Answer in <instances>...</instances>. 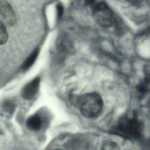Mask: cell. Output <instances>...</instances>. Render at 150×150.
I'll return each instance as SVG.
<instances>
[{"instance_id": "6da1fadb", "label": "cell", "mask_w": 150, "mask_h": 150, "mask_svg": "<svg viewBox=\"0 0 150 150\" xmlns=\"http://www.w3.org/2000/svg\"><path fill=\"white\" fill-rule=\"evenodd\" d=\"M75 104L78 106L82 115L88 118L97 116L102 111L104 106L101 96L95 92L77 96Z\"/></svg>"}, {"instance_id": "7a4b0ae2", "label": "cell", "mask_w": 150, "mask_h": 150, "mask_svg": "<svg viewBox=\"0 0 150 150\" xmlns=\"http://www.w3.org/2000/svg\"><path fill=\"white\" fill-rule=\"evenodd\" d=\"M142 122L136 115L121 118L114 128L115 133L130 139H139L142 134Z\"/></svg>"}, {"instance_id": "3957f363", "label": "cell", "mask_w": 150, "mask_h": 150, "mask_svg": "<svg viewBox=\"0 0 150 150\" xmlns=\"http://www.w3.org/2000/svg\"><path fill=\"white\" fill-rule=\"evenodd\" d=\"M93 18L98 24L104 28L111 27L114 23L112 12L104 1H97L92 6Z\"/></svg>"}, {"instance_id": "277c9868", "label": "cell", "mask_w": 150, "mask_h": 150, "mask_svg": "<svg viewBox=\"0 0 150 150\" xmlns=\"http://www.w3.org/2000/svg\"><path fill=\"white\" fill-rule=\"evenodd\" d=\"M0 16L1 22L5 25L12 26L16 23V18L15 12L7 1H2L0 3Z\"/></svg>"}, {"instance_id": "5b68a950", "label": "cell", "mask_w": 150, "mask_h": 150, "mask_svg": "<svg viewBox=\"0 0 150 150\" xmlns=\"http://www.w3.org/2000/svg\"><path fill=\"white\" fill-rule=\"evenodd\" d=\"M40 83V78L36 77L27 83L22 89L21 96L24 99L30 100L38 93Z\"/></svg>"}, {"instance_id": "8992f818", "label": "cell", "mask_w": 150, "mask_h": 150, "mask_svg": "<svg viewBox=\"0 0 150 150\" xmlns=\"http://www.w3.org/2000/svg\"><path fill=\"white\" fill-rule=\"evenodd\" d=\"M43 125L42 117L38 114L31 115L27 119L26 126L27 128L33 131H38L41 129Z\"/></svg>"}, {"instance_id": "52a82bcc", "label": "cell", "mask_w": 150, "mask_h": 150, "mask_svg": "<svg viewBox=\"0 0 150 150\" xmlns=\"http://www.w3.org/2000/svg\"><path fill=\"white\" fill-rule=\"evenodd\" d=\"M39 53V49L37 48L33 50V52L27 57L21 66V69L24 71H26L33 66L38 58Z\"/></svg>"}, {"instance_id": "ba28073f", "label": "cell", "mask_w": 150, "mask_h": 150, "mask_svg": "<svg viewBox=\"0 0 150 150\" xmlns=\"http://www.w3.org/2000/svg\"><path fill=\"white\" fill-rule=\"evenodd\" d=\"M15 108V103L12 100H5L1 106V112L6 116H10L13 113Z\"/></svg>"}, {"instance_id": "9c48e42d", "label": "cell", "mask_w": 150, "mask_h": 150, "mask_svg": "<svg viewBox=\"0 0 150 150\" xmlns=\"http://www.w3.org/2000/svg\"><path fill=\"white\" fill-rule=\"evenodd\" d=\"M100 150H122L119 145L111 140H107L102 144Z\"/></svg>"}, {"instance_id": "30bf717a", "label": "cell", "mask_w": 150, "mask_h": 150, "mask_svg": "<svg viewBox=\"0 0 150 150\" xmlns=\"http://www.w3.org/2000/svg\"><path fill=\"white\" fill-rule=\"evenodd\" d=\"M8 39V34L5 25L2 22L0 23V42L1 45L5 44Z\"/></svg>"}, {"instance_id": "8fae6325", "label": "cell", "mask_w": 150, "mask_h": 150, "mask_svg": "<svg viewBox=\"0 0 150 150\" xmlns=\"http://www.w3.org/2000/svg\"><path fill=\"white\" fill-rule=\"evenodd\" d=\"M148 86H149V85L145 83L143 81L142 83H140L137 85L136 88H137V90L138 92L143 94L148 92V90H149Z\"/></svg>"}, {"instance_id": "7c38bea8", "label": "cell", "mask_w": 150, "mask_h": 150, "mask_svg": "<svg viewBox=\"0 0 150 150\" xmlns=\"http://www.w3.org/2000/svg\"><path fill=\"white\" fill-rule=\"evenodd\" d=\"M57 15L58 18H60L62 16L63 14V6L60 4H59L57 6Z\"/></svg>"}, {"instance_id": "4fadbf2b", "label": "cell", "mask_w": 150, "mask_h": 150, "mask_svg": "<svg viewBox=\"0 0 150 150\" xmlns=\"http://www.w3.org/2000/svg\"><path fill=\"white\" fill-rule=\"evenodd\" d=\"M85 4L87 6H92L97 2V0H84Z\"/></svg>"}, {"instance_id": "5bb4252c", "label": "cell", "mask_w": 150, "mask_h": 150, "mask_svg": "<svg viewBox=\"0 0 150 150\" xmlns=\"http://www.w3.org/2000/svg\"><path fill=\"white\" fill-rule=\"evenodd\" d=\"M144 82L145 83L147 84L148 85H150V73H146V75H145Z\"/></svg>"}, {"instance_id": "9a60e30c", "label": "cell", "mask_w": 150, "mask_h": 150, "mask_svg": "<svg viewBox=\"0 0 150 150\" xmlns=\"http://www.w3.org/2000/svg\"><path fill=\"white\" fill-rule=\"evenodd\" d=\"M129 2L130 3H135L138 1V0H125Z\"/></svg>"}, {"instance_id": "2e32d148", "label": "cell", "mask_w": 150, "mask_h": 150, "mask_svg": "<svg viewBox=\"0 0 150 150\" xmlns=\"http://www.w3.org/2000/svg\"><path fill=\"white\" fill-rule=\"evenodd\" d=\"M15 150H26L24 149H15Z\"/></svg>"}, {"instance_id": "e0dca14e", "label": "cell", "mask_w": 150, "mask_h": 150, "mask_svg": "<svg viewBox=\"0 0 150 150\" xmlns=\"http://www.w3.org/2000/svg\"><path fill=\"white\" fill-rule=\"evenodd\" d=\"M54 150H63L61 149H55Z\"/></svg>"}]
</instances>
